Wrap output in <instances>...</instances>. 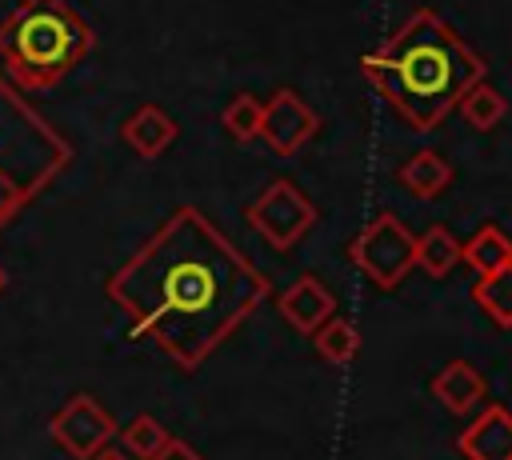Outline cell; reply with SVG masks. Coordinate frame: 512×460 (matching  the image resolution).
I'll return each instance as SVG.
<instances>
[{
  "instance_id": "cell-9",
  "label": "cell",
  "mask_w": 512,
  "mask_h": 460,
  "mask_svg": "<svg viewBox=\"0 0 512 460\" xmlns=\"http://www.w3.org/2000/svg\"><path fill=\"white\" fill-rule=\"evenodd\" d=\"M456 444L468 460H512V412L504 404H488Z\"/></svg>"
},
{
  "instance_id": "cell-1",
  "label": "cell",
  "mask_w": 512,
  "mask_h": 460,
  "mask_svg": "<svg viewBox=\"0 0 512 460\" xmlns=\"http://www.w3.org/2000/svg\"><path fill=\"white\" fill-rule=\"evenodd\" d=\"M108 300L180 368H200L268 296L232 240L200 212L176 208L104 284Z\"/></svg>"
},
{
  "instance_id": "cell-3",
  "label": "cell",
  "mask_w": 512,
  "mask_h": 460,
  "mask_svg": "<svg viewBox=\"0 0 512 460\" xmlns=\"http://www.w3.org/2000/svg\"><path fill=\"white\" fill-rule=\"evenodd\" d=\"M96 36L68 0H20L0 20V60L16 88H56L88 52Z\"/></svg>"
},
{
  "instance_id": "cell-11",
  "label": "cell",
  "mask_w": 512,
  "mask_h": 460,
  "mask_svg": "<svg viewBox=\"0 0 512 460\" xmlns=\"http://www.w3.org/2000/svg\"><path fill=\"white\" fill-rule=\"evenodd\" d=\"M120 136H124V144H128L136 156L156 160V156H160V152H164V148L176 140V120H172L164 108L144 104V108H136V112L124 120Z\"/></svg>"
},
{
  "instance_id": "cell-23",
  "label": "cell",
  "mask_w": 512,
  "mask_h": 460,
  "mask_svg": "<svg viewBox=\"0 0 512 460\" xmlns=\"http://www.w3.org/2000/svg\"><path fill=\"white\" fill-rule=\"evenodd\" d=\"M4 288H8V272H4V264H0V296H4Z\"/></svg>"
},
{
  "instance_id": "cell-17",
  "label": "cell",
  "mask_w": 512,
  "mask_h": 460,
  "mask_svg": "<svg viewBox=\"0 0 512 460\" xmlns=\"http://www.w3.org/2000/svg\"><path fill=\"white\" fill-rule=\"evenodd\" d=\"M456 108L464 112V120H468L472 128L488 132V128H496L500 116H504V96H500L488 80H476V84L464 88V96L456 100Z\"/></svg>"
},
{
  "instance_id": "cell-12",
  "label": "cell",
  "mask_w": 512,
  "mask_h": 460,
  "mask_svg": "<svg viewBox=\"0 0 512 460\" xmlns=\"http://www.w3.org/2000/svg\"><path fill=\"white\" fill-rule=\"evenodd\" d=\"M488 392V380L468 364V360H452L448 368L436 372L432 380V396L448 408V412H472Z\"/></svg>"
},
{
  "instance_id": "cell-19",
  "label": "cell",
  "mask_w": 512,
  "mask_h": 460,
  "mask_svg": "<svg viewBox=\"0 0 512 460\" xmlns=\"http://www.w3.org/2000/svg\"><path fill=\"white\" fill-rule=\"evenodd\" d=\"M312 336H316V352L328 364H348L360 352V332L348 320H340V316H328Z\"/></svg>"
},
{
  "instance_id": "cell-18",
  "label": "cell",
  "mask_w": 512,
  "mask_h": 460,
  "mask_svg": "<svg viewBox=\"0 0 512 460\" xmlns=\"http://www.w3.org/2000/svg\"><path fill=\"white\" fill-rule=\"evenodd\" d=\"M116 436H120V448L132 456V460H152L172 436H168V428L160 424V420H152V416H136V420H128L124 428H116Z\"/></svg>"
},
{
  "instance_id": "cell-10",
  "label": "cell",
  "mask_w": 512,
  "mask_h": 460,
  "mask_svg": "<svg viewBox=\"0 0 512 460\" xmlns=\"http://www.w3.org/2000/svg\"><path fill=\"white\" fill-rule=\"evenodd\" d=\"M276 304H280V316H284L296 332H308V336H312L328 316H336V296H332L316 276H308V272H304Z\"/></svg>"
},
{
  "instance_id": "cell-7",
  "label": "cell",
  "mask_w": 512,
  "mask_h": 460,
  "mask_svg": "<svg viewBox=\"0 0 512 460\" xmlns=\"http://www.w3.org/2000/svg\"><path fill=\"white\" fill-rule=\"evenodd\" d=\"M248 224L276 248V252H288L312 224H316V208L308 204V196L288 184V180H272L256 204H248Z\"/></svg>"
},
{
  "instance_id": "cell-13",
  "label": "cell",
  "mask_w": 512,
  "mask_h": 460,
  "mask_svg": "<svg viewBox=\"0 0 512 460\" xmlns=\"http://www.w3.org/2000/svg\"><path fill=\"white\" fill-rule=\"evenodd\" d=\"M400 184L416 196V200H436L448 184H452V164L432 152V148H420L416 156H408L400 164Z\"/></svg>"
},
{
  "instance_id": "cell-16",
  "label": "cell",
  "mask_w": 512,
  "mask_h": 460,
  "mask_svg": "<svg viewBox=\"0 0 512 460\" xmlns=\"http://www.w3.org/2000/svg\"><path fill=\"white\" fill-rule=\"evenodd\" d=\"M416 264L428 272V276H448L456 264H460V240L448 232V228H428L420 240H416Z\"/></svg>"
},
{
  "instance_id": "cell-4",
  "label": "cell",
  "mask_w": 512,
  "mask_h": 460,
  "mask_svg": "<svg viewBox=\"0 0 512 460\" xmlns=\"http://www.w3.org/2000/svg\"><path fill=\"white\" fill-rule=\"evenodd\" d=\"M72 160L68 140L0 80V228Z\"/></svg>"
},
{
  "instance_id": "cell-21",
  "label": "cell",
  "mask_w": 512,
  "mask_h": 460,
  "mask_svg": "<svg viewBox=\"0 0 512 460\" xmlns=\"http://www.w3.org/2000/svg\"><path fill=\"white\" fill-rule=\"evenodd\" d=\"M152 460H204V456H200L192 444H184V440H176V436H172V440H168Z\"/></svg>"
},
{
  "instance_id": "cell-8",
  "label": "cell",
  "mask_w": 512,
  "mask_h": 460,
  "mask_svg": "<svg viewBox=\"0 0 512 460\" xmlns=\"http://www.w3.org/2000/svg\"><path fill=\"white\" fill-rule=\"evenodd\" d=\"M320 120L316 112L292 92V88H280L272 92V100L264 104V116H260V136L280 152V156H292L300 152L312 136H316Z\"/></svg>"
},
{
  "instance_id": "cell-5",
  "label": "cell",
  "mask_w": 512,
  "mask_h": 460,
  "mask_svg": "<svg viewBox=\"0 0 512 460\" xmlns=\"http://www.w3.org/2000/svg\"><path fill=\"white\" fill-rule=\"evenodd\" d=\"M348 252L376 288H396L416 268V236L392 212H380L376 220H368Z\"/></svg>"
},
{
  "instance_id": "cell-20",
  "label": "cell",
  "mask_w": 512,
  "mask_h": 460,
  "mask_svg": "<svg viewBox=\"0 0 512 460\" xmlns=\"http://www.w3.org/2000/svg\"><path fill=\"white\" fill-rule=\"evenodd\" d=\"M260 116H264V104H260L256 96L240 92V96H232V100L224 104L220 124H224L236 140H256V136H260Z\"/></svg>"
},
{
  "instance_id": "cell-14",
  "label": "cell",
  "mask_w": 512,
  "mask_h": 460,
  "mask_svg": "<svg viewBox=\"0 0 512 460\" xmlns=\"http://www.w3.org/2000/svg\"><path fill=\"white\" fill-rule=\"evenodd\" d=\"M460 260L468 268H476V276H488L496 268H508L512 264V240L500 232V228H480L472 240L460 244Z\"/></svg>"
},
{
  "instance_id": "cell-22",
  "label": "cell",
  "mask_w": 512,
  "mask_h": 460,
  "mask_svg": "<svg viewBox=\"0 0 512 460\" xmlns=\"http://www.w3.org/2000/svg\"><path fill=\"white\" fill-rule=\"evenodd\" d=\"M88 460H132V456H128L124 448H112V444H104V448H100L96 456H88Z\"/></svg>"
},
{
  "instance_id": "cell-15",
  "label": "cell",
  "mask_w": 512,
  "mask_h": 460,
  "mask_svg": "<svg viewBox=\"0 0 512 460\" xmlns=\"http://www.w3.org/2000/svg\"><path fill=\"white\" fill-rule=\"evenodd\" d=\"M472 300L500 324V328H512V264L508 268H496L488 276H480L472 284Z\"/></svg>"
},
{
  "instance_id": "cell-2",
  "label": "cell",
  "mask_w": 512,
  "mask_h": 460,
  "mask_svg": "<svg viewBox=\"0 0 512 460\" xmlns=\"http://www.w3.org/2000/svg\"><path fill=\"white\" fill-rule=\"evenodd\" d=\"M364 80L416 128L432 132L464 96L468 84L484 80L488 64L440 20L436 12H412L392 40L360 60Z\"/></svg>"
},
{
  "instance_id": "cell-6",
  "label": "cell",
  "mask_w": 512,
  "mask_h": 460,
  "mask_svg": "<svg viewBox=\"0 0 512 460\" xmlns=\"http://www.w3.org/2000/svg\"><path fill=\"white\" fill-rule=\"evenodd\" d=\"M48 436H52V444H56L64 456L88 460V456H96L104 444L116 440V420H112V412H108L96 396L76 392L72 400H64V404L52 412Z\"/></svg>"
}]
</instances>
